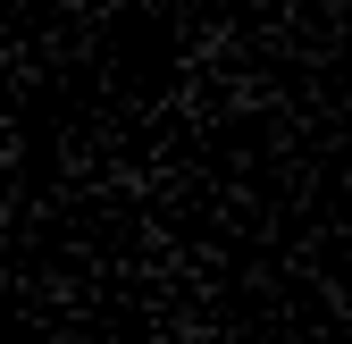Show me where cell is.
Masks as SVG:
<instances>
[{"label":"cell","mask_w":352,"mask_h":344,"mask_svg":"<svg viewBox=\"0 0 352 344\" xmlns=\"http://www.w3.org/2000/svg\"><path fill=\"white\" fill-rule=\"evenodd\" d=\"M0 59H9V0H0Z\"/></svg>","instance_id":"cell-1"},{"label":"cell","mask_w":352,"mask_h":344,"mask_svg":"<svg viewBox=\"0 0 352 344\" xmlns=\"http://www.w3.org/2000/svg\"><path fill=\"white\" fill-rule=\"evenodd\" d=\"M101 9H143V0H101Z\"/></svg>","instance_id":"cell-2"}]
</instances>
